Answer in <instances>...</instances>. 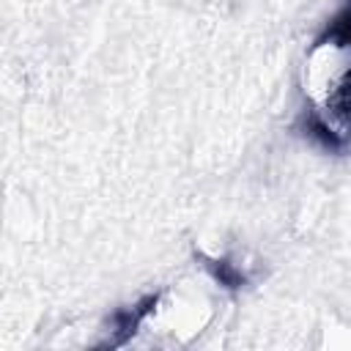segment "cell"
I'll return each instance as SVG.
<instances>
[{"mask_svg": "<svg viewBox=\"0 0 351 351\" xmlns=\"http://www.w3.org/2000/svg\"><path fill=\"white\" fill-rule=\"evenodd\" d=\"M302 93L321 132H351V30L340 22L324 33L302 60Z\"/></svg>", "mask_w": 351, "mask_h": 351, "instance_id": "obj_1", "label": "cell"}]
</instances>
